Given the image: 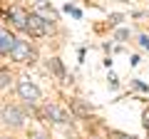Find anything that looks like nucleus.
Returning <instances> with one entry per match:
<instances>
[{
    "label": "nucleus",
    "mask_w": 149,
    "mask_h": 139,
    "mask_svg": "<svg viewBox=\"0 0 149 139\" xmlns=\"http://www.w3.org/2000/svg\"><path fill=\"white\" fill-rule=\"evenodd\" d=\"M114 139H134V137H127V134H114Z\"/></svg>",
    "instance_id": "obj_16"
},
{
    "label": "nucleus",
    "mask_w": 149,
    "mask_h": 139,
    "mask_svg": "<svg viewBox=\"0 0 149 139\" xmlns=\"http://www.w3.org/2000/svg\"><path fill=\"white\" fill-rule=\"evenodd\" d=\"M52 27H55V25H50V22L45 20L42 15H37V13H30V15H27L25 32L30 35V38H42V35H47Z\"/></svg>",
    "instance_id": "obj_2"
},
{
    "label": "nucleus",
    "mask_w": 149,
    "mask_h": 139,
    "mask_svg": "<svg viewBox=\"0 0 149 139\" xmlns=\"http://www.w3.org/2000/svg\"><path fill=\"white\" fill-rule=\"evenodd\" d=\"M35 3H40V5H45V3H50V0H35Z\"/></svg>",
    "instance_id": "obj_17"
},
{
    "label": "nucleus",
    "mask_w": 149,
    "mask_h": 139,
    "mask_svg": "<svg viewBox=\"0 0 149 139\" xmlns=\"http://www.w3.org/2000/svg\"><path fill=\"white\" fill-rule=\"evenodd\" d=\"M37 15H42L45 20L50 22V25H55V20H57V13H55L52 8H47V3H45V5H40V10H37Z\"/></svg>",
    "instance_id": "obj_9"
},
{
    "label": "nucleus",
    "mask_w": 149,
    "mask_h": 139,
    "mask_svg": "<svg viewBox=\"0 0 149 139\" xmlns=\"http://www.w3.org/2000/svg\"><path fill=\"white\" fill-rule=\"evenodd\" d=\"M47 67L52 70V72H55L57 77H65V67H62V62H60L57 57H52V60H50V62H47Z\"/></svg>",
    "instance_id": "obj_10"
},
{
    "label": "nucleus",
    "mask_w": 149,
    "mask_h": 139,
    "mask_svg": "<svg viewBox=\"0 0 149 139\" xmlns=\"http://www.w3.org/2000/svg\"><path fill=\"white\" fill-rule=\"evenodd\" d=\"M37 117H42L45 122H52V124H70L72 122V114L60 109L57 104H42V107L37 109Z\"/></svg>",
    "instance_id": "obj_1"
},
{
    "label": "nucleus",
    "mask_w": 149,
    "mask_h": 139,
    "mask_svg": "<svg viewBox=\"0 0 149 139\" xmlns=\"http://www.w3.org/2000/svg\"><path fill=\"white\" fill-rule=\"evenodd\" d=\"M17 95H20V99H25L27 104H37V102L42 99V92L37 90V85H32L30 80L17 82Z\"/></svg>",
    "instance_id": "obj_4"
},
{
    "label": "nucleus",
    "mask_w": 149,
    "mask_h": 139,
    "mask_svg": "<svg viewBox=\"0 0 149 139\" xmlns=\"http://www.w3.org/2000/svg\"><path fill=\"white\" fill-rule=\"evenodd\" d=\"M142 124L149 129V109H144V119H142Z\"/></svg>",
    "instance_id": "obj_15"
},
{
    "label": "nucleus",
    "mask_w": 149,
    "mask_h": 139,
    "mask_svg": "<svg viewBox=\"0 0 149 139\" xmlns=\"http://www.w3.org/2000/svg\"><path fill=\"white\" fill-rule=\"evenodd\" d=\"M15 45H17V38L8 27H0V55H10Z\"/></svg>",
    "instance_id": "obj_6"
},
{
    "label": "nucleus",
    "mask_w": 149,
    "mask_h": 139,
    "mask_svg": "<svg viewBox=\"0 0 149 139\" xmlns=\"http://www.w3.org/2000/svg\"><path fill=\"white\" fill-rule=\"evenodd\" d=\"M27 139H47V137H45L42 132H30V134H27Z\"/></svg>",
    "instance_id": "obj_13"
},
{
    "label": "nucleus",
    "mask_w": 149,
    "mask_h": 139,
    "mask_svg": "<svg viewBox=\"0 0 149 139\" xmlns=\"http://www.w3.org/2000/svg\"><path fill=\"white\" fill-rule=\"evenodd\" d=\"M0 119H3V124H5V127L17 129V127H22V124H25V112H22L20 107H15V104H5V107L0 109Z\"/></svg>",
    "instance_id": "obj_3"
},
{
    "label": "nucleus",
    "mask_w": 149,
    "mask_h": 139,
    "mask_svg": "<svg viewBox=\"0 0 149 139\" xmlns=\"http://www.w3.org/2000/svg\"><path fill=\"white\" fill-rule=\"evenodd\" d=\"M27 15H30V13H25L22 8H10V10H8V17H10V22L17 27V30H25Z\"/></svg>",
    "instance_id": "obj_7"
},
{
    "label": "nucleus",
    "mask_w": 149,
    "mask_h": 139,
    "mask_svg": "<svg viewBox=\"0 0 149 139\" xmlns=\"http://www.w3.org/2000/svg\"><path fill=\"white\" fill-rule=\"evenodd\" d=\"M70 107H72L74 117H90V112H92V104H85V102H82L80 97L70 99Z\"/></svg>",
    "instance_id": "obj_8"
},
{
    "label": "nucleus",
    "mask_w": 149,
    "mask_h": 139,
    "mask_svg": "<svg viewBox=\"0 0 149 139\" xmlns=\"http://www.w3.org/2000/svg\"><path fill=\"white\" fill-rule=\"evenodd\" d=\"M10 80H13V77H10V72H8V70H3V67H0V90H3V87H8V85H10Z\"/></svg>",
    "instance_id": "obj_11"
},
{
    "label": "nucleus",
    "mask_w": 149,
    "mask_h": 139,
    "mask_svg": "<svg viewBox=\"0 0 149 139\" xmlns=\"http://www.w3.org/2000/svg\"><path fill=\"white\" fill-rule=\"evenodd\" d=\"M139 45H142L144 50H149V35H139Z\"/></svg>",
    "instance_id": "obj_12"
},
{
    "label": "nucleus",
    "mask_w": 149,
    "mask_h": 139,
    "mask_svg": "<svg viewBox=\"0 0 149 139\" xmlns=\"http://www.w3.org/2000/svg\"><path fill=\"white\" fill-rule=\"evenodd\" d=\"M10 60H15V62H35V50L30 47V42L17 40V45L10 52Z\"/></svg>",
    "instance_id": "obj_5"
},
{
    "label": "nucleus",
    "mask_w": 149,
    "mask_h": 139,
    "mask_svg": "<svg viewBox=\"0 0 149 139\" xmlns=\"http://www.w3.org/2000/svg\"><path fill=\"white\" fill-rule=\"evenodd\" d=\"M129 38V30H119L117 32V40H127Z\"/></svg>",
    "instance_id": "obj_14"
}]
</instances>
